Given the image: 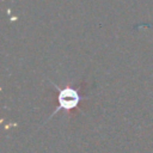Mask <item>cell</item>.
<instances>
[{"mask_svg": "<svg viewBox=\"0 0 153 153\" xmlns=\"http://www.w3.org/2000/svg\"><path fill=\"white\" fill-rule=\"evenodd\" d=\"M79 102H80V94L75 88H73V87L61 88V90H59V93H57V104L59 105L56 108V111H59L61 109L72 110L78 106Z\"/></svg>", "mask_w": 153, "mask_h": 153, "instance_id": "obj_1", "label": "cell"}]
</instances>
